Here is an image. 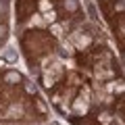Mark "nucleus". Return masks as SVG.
<instances>
[{
	"mask_svg": "<svg viewBox=\"0 0 125 125\" xmlns=\"http://www.w3.org/2000/svg\"><path fill=\"white\" fill-rule=\"evenodd\" d=\"M115 31H117V36H119V40L125 44V15H121V17L117 19V27H115Z\"/></svg>",
	"mask_w": 125,
	"mask_h": 125,
	"instance_id": "nucleus-1",
	"label": "nucleus"
}]
</instances>
